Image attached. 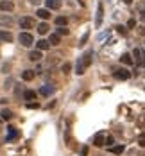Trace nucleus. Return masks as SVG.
I'll list each match as a JSON object with an SVG mask.
<instances>
[{
    "label": "nucleus",
    "instance_id": "1",
    "mask_svg": "<svg viewBox=\"0 0 145 156\" xmlns=\"http://www.w3.org/2000/svg\"><path fill=\"white\" fill-rule=\"evenodd\" d=\"M91 61H93V50H86L84 54H82V56L79 58V61H77L75 74H77V76H82V74H86V70L90 68Z\"/></svg>",
    "mask_w": 145,
    "mask_h": 156
},
{
    "label": "nucleus",
    "instance_id": "2",
    "mask_svg": "<svg viewBox=\"0 0 145 156\" xmlns=\"http://www.w3.org/2000/svg\"><path fill=\"white\" fill-rule=\"evenodd\" d=\"M18 41H20L23 47H30V45L34 43V38H32V34H30V33H20Z\"/></svg>",
    "mask_w": 145,
    "mask_h": 156
},
{
    "label": "nucleus",
    "instance_id": "3",
    "mask_svg": "<svg viewBox=\"0 0 145 156\" xmlns=\"http://www.w3.org/2000/svg\"><path fill=\"white\" fill-rule=\"evenodd\" d=\"M102 20H104V6H102V2H99V6H97V18H95V27H100V25H102Z\"/></svg>",
    "mask_w": 145,
    "mask_h": 156
},
{
    "label": "nucleus",
    "instance_id": "4",
    "mask_svg": "<svg viewBox=\"0 0 145 156\" xmlns=\"http://www.w3.org/2000/svg\"><path fill=\"white\" fill-rule=\"evenodd\" d=\"M34 25H36V22H34V18H30V16H23L20 20V27L22 29H32Z\"/></svg>",
    "mask_w": 145,
    "mask_h": 156
},
{
    "label": "nucleus",
    "instance_id": "5",
    "mask_svg": "<svg viewBox=\"0 0 145 156\" xmlns=\"http://www.w3.org/2000/svg\"><path fill=\"white\" fill-rule=\"evenodd\" d=\"M14 9V4L11 0H0V11H6V13H11Z\"/></svg>",
    "mask_w": 145,
    "mask_h": 156
},
{
    "label": "nucleus",
    "instance_id": "6",
    "mask_svg": "<svg viewBox=\"0 0 145 156\" xmlns=\"http://www.w3.org/2000/svg\"><path fill=\"white\" fill-rule=\"evenodd\" d=\"M115 77H117V79H120V81H127V79L131 77V74H129V70L120 68V70H115Z\"/></svg>",
    "mask_w": 145,
    "mask_h": 156
},
{
    "label": "nucleus",
    "instance_id": "7",
    "mask_svg": "<svg viewBox=\"0 0 145 156\" xmlns=\"http://www.w3.org/2000/svg\"><path fill=\"white\" fill-rule=\"evenodd\" d=\"M9 25H13V16L0 15V27H9Z\"/></svg>",
    "mask_w": 145,
    "mask_h": 156
},
{
    "label": "nucleus",
    "instance_id": "8",
    "mask_svg": "<svg viewBox=\"0 0 145 156\" xmlns=\"http://www.w3.org/2000/svg\"><path fill=\"white\" fill-rule=\"evenodd\" d=\"M104 133H97L95 137H93V145H95V147H102V145H104Z\"/></svg>",
    "mask_w": 145,
    "mask_h": 156
},
{
    "label": "nucleus",
    "instance_id": "9",
    "mask_svg": "<svg viewBox=\"0 0 145 156\" xmlns=\"http://www.w3.org/2000/svg\"><path fill=\"white\" fill-rule=\"evenodd\" d=\"M20 137V133H18V129H14V128H9V133H7V137H6V140L7 142H13V140H16Z\"/></svg>",
    "mask_w": 145,
    "mask_h": 156
},
{
    "label": "nucleus",
    "instance_id": "10",
    "mask_svg": "<svg viewBox=\"0 0 145 156\" xmlns=\"http://www.w3.org/2000/svg\"><path fill=\"white\" fill-rule=\"evenodd\" d=\"M36 16L38 18H41V20H48L50 18V9H38V11H36Z\"/></svg>",
    "mask_w": 145,
    "mask_h": 156
},
{
    "label": "nucleus",
    "instance_id": "11",
    "mask_svg": "<svg viewBox=\"0 0 145 156\" xmlns=\"http://www.w3.org/2000/svg\"><path fill=\"white\" fill-rule=\"evenodd\" d=\"M0 41H7V43H11V41H13V34L9 33V31H0Z\"/></svg>",
    "mask_w": 145,
    "mask_h": 156
},
{
    "label": "nucleus",
    "instance_id": "12",
    "mask_svg": "<svg viewBox=\"0 0 145 156\" xmlns=\"http://www.w3.org/2000/svg\"><path fill=\"white\" fill-rule=\"evenodd\" d=\"M52 92H54V88L50 86V85H43V86L39 88V93H41V95H43V97H48V95H50V93H52Z\"/></svg>",
    "mask_w": 145,
    "mask_h": 156
},
{
    "label": "nucleus",
    "instance_id": "13",
    "mask_svg": "<svg viewBox=\"0 0 145 156\" xmlns=\"http://www.w3.org/2000/svg\"><path fill=\"white\" fill-rule=\"evenodd\" d=\"M47 9H59L61 7V0H45Z\"/></svg>",
    "mask_w": 145,
    "mask_h": 156
},
{
    "label": "nucleus",
    "instance_id": "14",
    "mask_svg": "<svg viewBox=\"0 0 145 156\" xmlns=\"http://www.w3.org/2000/svg\"><path fill=\"white\" fill-rule=\"evenodd\" d=\"M124 151H126V147H124L122 144L120 145H111V147H109V153L111 154H122Z\"/></svg>",
    "mask_w": 145,
    "mask_h": 156
},
{
    "label": "nucleus",
    "instance_id": "15",
    "mask_svg": "<svg viewBox=\"0 0 145 156\" xmlns=\"http://www.w3.org/2000/svg\"><path fill=\"white\" fill-rule=\"evenodd\" d=\"M36 49L38 50H47V49H50V43L47 40H39V41H36Z\"/></svg>",
    "mask_w": 145,
    "mask_h": 156
},
{
    "label": "nucleus",
    "instance_id": "16",
    "mask_svg": "<svg viewBox=\"0 0 145 156\" xmlns=\"http://www.w3.org/2000/svg\"><path fill=\"white\" fill-rule=\"evenodd\" d=\"M41 58H43V56H41V50H32V52H30V54H29V59L30 61H39Z\"/></svg>",
    "mask_w": 145,
    "mask_h": 156
},
{
    "label": "nucleus",
    "instance_id": "17",
    "mask_svg": "<svg viewBox=\"0 0 145 156\" xmlns=\"http://www.w3.org/2000/svg\"><path fill=\"white\" fill-rule=\"evenodd\" d=\"M34 76H36V72H32V70H25L23 74H22V79H23V81H32Z\"/></svg>",
    "mask_w": 145,
    "mask_h": 156
},
{
    "label": "nucleus",
    "instance_id": "18",
    "mask_svg": "<svg viewBox=\"0 0 145 156\" xmlns=\"http://www.w3.org/2000/svg\"><path fill=\"white\" fill-rule=\"evenodd\" d=\"M120 59H122V63H126V65H133V63H134V61H133V56L127 54V52H124Z\"/></svg>",
    "mask_w": 145,
    "mask_h": 156
},
{
    "label": "nucleus",
    "instance_id": "19",
    "mask_svg": "<svg viewBox=\"0 0 145 156\" xmlns=\"http://www.w3.org/2000/svg\"><path fill=\"white\" fill-rule=\"evenodd\" d=\"M48 43H50V45H59V43H61V36H59V34H50Z\"/></svg>",
    "mask_w": 145,
    "mask_h": 156
},
{
    "label": "nucleus",
    "instance_id": "20",
    "mask_svg": "<svg viewBox=\"0 0 145 156\" xmlns=\"http://www.w3.org/2000/svg\"><path fill=\"white\" fill-rule=\"evenodd\" d=\"M23 99H25V101H34V99H36V92H34V90H25Z\"/></svg>",
    "mask_w": 145,
    "mask_h": 156
},
{
    "label": "nucleus",
    "instance_id": "21",
    "mask_svg": "<svg viewBox=\"0 0 145 156\" xmlns=\"http://www.w3.org/2000/svg\"><path fill=\"white\" fill-rule=\"evenodd\" d=\"M66 24H68V18H66V16H57V18H56V25H57V27H65Z\"/></svg>",
    "mask_w": 145,
    "mask_h": 156
},
{
    "label": "nucleus",
    "instance_id": "22",
    "mask_svg": "<svg viewBox=\"0 0 145 156\" xmlns=\"http://www.w3.org/2000/svg\"><path fill=\"white\" fill-rule=\"evenodd\" d=\"M48 29H50V27H48V24L41 22V24L38 25V33H39V34H47V33H48Z\"/></svg>",
    "mask_w": 145,
    "mask_h": 156
},
{
    "label": "nucleus",
    "instance_id": "23",
    "mask_svg": "<svg viewBox=\"0 0 145 156\" xmlns=\"http://www.w3.org/2000/svg\"><path fill=\"white\" fill-rule=\"evenodd\" d=\"M0 115H2V120H9V119H13V113L9 111V110H2V113H0Z\"/></svg>",
    "mask_w": 145,
    "mask_h": 156
},
{
    "label": "nucleus",
    "instance_id": "24",
    "mask_svg": "<svg viewBox=\"0 0 145 156\" xmlns=\"http://www.w3.org/2000/svg\"><path fill=\"white\" fill-rule=\"evenodd\" d=\"M88 38H90V31H86V33L82 34V38L79 40V47H82V45H84L86 41H88Z\"/></svg>",
    "mask_w": 145,
    "mask_h": 156
},
{
    "label": "nucleus",
    "instance_id": "25",
    "mask_svg": "<svg viewBox=\"0 0 145 156\" xmlns=\"http://www.w3.org/2000/svg\"><path fill=\"white\" fill-rule=\"evenodd\" d=\"M133 56L136 58L138 63H142V50H140V49H134V50H133Z\"/></svg>",
    "mask_w": 145,
    "mask_h": 156
},
{
    "label": "nucleus",
    "instance_id": "26",
    "mask_svg": "<svg viewBox=\"0 0 145 156\" xmlns=\"http://www.w3.org/2000/svg\"><path fill=\"white\" fill-rule=\"evenodd\" d=\"M70 68H72V65H70V63H65L63 67H61V72L66 76V74H70Z\"/></svg>",
    "mask_w": 145,
    "mask_h": 156
},
{
    "label": "nucleus",
    "instance_id": "27",
    "mask_svg": "<svg viewBox=\"0 0 145 156\" xmlns=\"http://www.w3.org/2000/svg\"><path fill=\"white\" fill-rule=\"evenodd\" d=\"M57 34H59V36H63V34H65V36H66V34H68L66 25H65V27H57Z\"/></svg>",
    "mask_w": 145,
    "mask_h": 156
},
{
    "label": "nucleus",
    "instance_id": "28",
    "mask_svg": "<svg viewBox=\"0 0 145 156\" xmlns=\"http://www.w3.org/2000/svg\"><path fill=\"white\" fill-rule=\"evenodd\" d=\"M104 144H108V147H111L115 144V140H113V137H108V138H104Z\"/></svg>",
    "mask_w": 145,
    "mask_h": 156
},
{
    "label": "nucleus",
    "instance_id": "29",
    "mask_svg": "<svg viewBox=\"0 0 145 156\" xmlns=\"http://www.w3.org/2000/svg\"><path fill=\"white\" fill-rule=\"evenodd\" d=\"M117 31H118V33H120L122 36H124V34H126V27H122V25H120V27H117Z\"/></svg>",
    "mask_w": 145,
    "mask_h": 156
},
{
    "label": "nucleus",
    "instance_id": "30",
    "mask_svg": "<svg viewBox=\"0 0 145 156\" xmlns=\"http://www.w3.org/2000/svg\"><path fill=\"white\" fill-rule=\"evenodd\" d=\"M81 156H88V147H86V145L82 147V151H81Z\"/></svg>",
    "mask_w": 145,
    "mask_h": 156
},
{
    "label": "nucleus",
    "instance_id": "31",
    "mask_svg": "<svg viewBox=\"0 0 145 156\" xmlns=\"http://www.w3.org/2000/svg\"><path fill=\"white\" fill-rule=\"evenodd\" d=\"M134 25H136V20H129V24H127V27H131V29H133Z\"/></svg>",
    "mask_w": 145,
    "mask_h": 156
},
{
    "label": "nucleus",
    "instance_id": "32",
    "mask_svg": "<svg viewBox=\"0 0 145 156\" xmlns=\"http://www.w3.org/2000/svg\"><path fill=\"white\" fill-rule=\"evenodd\" d=\"M138 144L142 145V147H143V145H145V144H143V135H140V138H138Z\"/></svg>",
    "mask_w": 145,
    "mask_h": 156
},
{
    "label": "nucleus",
    "instance_id": "33",
    "mask_svg": "<svg viewBox=\"0 0 145 156\" xmlns=\"http://www.w3.org/2000/svg\"><path fill=\"white\" fill-rule=\"evenodd\" d=\"M29 108H30V110H32V108H38V102H30V104H29Z\"/></svg>",
    "mask_w": 145,
    "mask_h": 156
},
{
    "label": "nucleus",
    "instance_id": "34",
    "mask_svg": "<svg viewBox=\"0 0 145 156\" xmlns=\"http://www.w3.org/2000/svg\"><path fill=\"white\" fill-rule=\"evenodd\" d=\"M30 2H32V4L36 6V4H39V2H41V0H30Z\"/></svg>",
    "mask_w": 145,
    "mask_h": 156
},
{
    "label": "nucleus",
    "instance_id": "35",
    "mask_svg": "<svg viewBox=\"0 0 145 156\" xmlns=\"http://www.w3.org/2000/svg\"><path fill=\"white\" fill-rule=\"evenodd\" d=\"M124 2H126V4H127V6H129V4H131V2H133V0H124Z\"/></svg>",
    "mask_w": 145,
    "mask_h": 156
},
{
    "label": "nucleus",
    "instance_id": "36",
    "mask_svg": "<svg viewBox=\"0 0 145 156\" xmlns=\"http://www.w3.org/2000/svg\"><path fill=\"white\" fill-rule=\"evenodd\" d=\"M0 120H2V119H0Z\"/></svg>",
    "mask_w": 145,
    "mask_h": 156
},
{
    "label": "nucleus",
    "instance_id": "37",
    "mask_svg": "<svg viewBox=\"0 0 145 156\" xmlns=\"http://www.w3.org/2000/svg\"><path fill=\"white\" fill-rule=\"evenodd\" d=\"M109 2H111V0H109Z\"/></svg>",
    "mask_w": 145,
    "mask_h": 156
}]
</instances>
